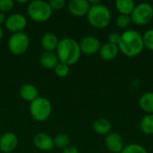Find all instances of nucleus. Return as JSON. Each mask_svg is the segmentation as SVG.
<instances>
[{
    "label": "nucleus",
    "mask_w": 153,
    "mask_h": 153,
    "mask_svg": "<svg viewBox=\"0 0 153 153\" xmlns=\"http://www.w3.org/2000/svg\"><path fill=\"white\" fill-rule=\"evenodd\" d=\"M132 22L131 16L130 15H126V14H120L117 16V18L116 19V25L118 28H126L130 25Z\"/></svg>",
    "instance_id": "393cba45"
},
{
    "label": "nucleus",
    "mask_w": 153,
    "mask_h": 153,
    "mask_svg": "<svg viewBox=\"0 0 153 153\" xmlns=\"http://www.w3.org/2000/svg\"><path fill=\"white\" fill-rule=\"evenodd\" d=\"M34 146L43 152H48L53 149V138L46 133H38L33 137Z\"/></svg>",
    "instance_id": "ddd939ff"
},
{
    "label": "nucleus",
    "mask_w": 153,
    "mask_h": 153,
    "mask_svg": "<svg viewBox=\"0 0 153 153\" xmlns=\"http://www.w3.org/2000/svg\"><path fill=\"white\" fill-rule=\"evenodd\" d=\"M62 153H79V152H78L77 148H75L74 146L69 145L68 147H66V148L64 149V151H63Z\"/></svg>",
    "instance_id": "c756f323"
},
{
    "label": "nucleus",
    "mask_w": 153,
    "mask_h": 153,
    "mask_svg": "<svg viewBox=\"0 0 153 153\" xmlns=\"http://www.w3.org/2000/svg\"><path fill=\"white\" fill-rule=\"evenodd\" d=\"M116 7L121 14L131 15L135 7V4L132 0H117Z\"/></svg>",
    "instance_id": "6ab92c4d"
},
{
    "label": "nucleus",
    "mask_w": 153,
    "mask_h": 153,
    "mask_svg": "<svg viewBox=\"0 0 153 153\" xmlns=\"http://www.w3.org/2000/svg\"><path fill=\"white\" fill-rule=\"evenodd\" d=\"M132 22L137 25H145L153 18V7L148 3H142L135 5L131 13Z\"/></svg>",
    "instance_id": "0eeeda50"
},
{
    "label": "nucleus",
    "mask_w": 153,
    "mask_h": 153,
    "mask_svg": "<svg viewBox=\"0 0 153 153\" xmlns=\"http://www.w3.org/2000/svg\"><path fill=\"white\" fill-rule=\"evenodd\" d=\"M30 114L37 122H44L49 118L52 113V104L45 97H38L30 103Z\"/></svg>",
    "instance_id": "39448f33"
},
{
    "label": "nucleus",
    "mask_w": 153,
    "mask_h": 153,
    "mask_svg": "<svg viewBox=\"0 0 153 153\" xmlns=\"http://www.w3.org/2000/svg\"><path fill=\"white\" fill-rule=\"evenodd\" d=\"M53 142H54V146H56L57 148L65 149L70 145L71 139L65 134H58L53 138Z\"/></svg>",
    "instance_id": "4be33fe9"
},
{
    "label": "nucleus",
    "mask_w": 153,
    "mask_h": 153,
    "mask_svg": "<svg viewBox=\"0 0 153 153\" xmlns=\"http://www.w3.org/2000/svg\"><path fill=\"white\" fill-rule=\"evenodd\" d=\"M107 149L113 153H121L124 147V140L122 136L117 133H109L105 139Z\"/></svg>",
    "instance_id": "f8f14e48"
},
{
    "label": "nucleus",
    "mask_w": 153,
    "mask_h": 153,
    "mask_svg": "<svg viewBox=\"0 0 153 153\" xmlns=\"http://www.w3.org/2000/svg\"><path fill=\"white\" fill-rule=\"evenodd\" d=\"M58 63L59 59L56 54L54 52L44 51L39 56V64L42 67L46 69H54Z\"/></svg>",
    "instance_id": "2eb2a0df"
},
{
    "label": "nucleus",
    "mask_w": 153,
    "mask_h": 153,
    "mask_svg": "<svg viewBox=\"0 0 153 153\" xmlns=\"http://www.w3.org/2000/svg\"><path fill=\"white\" fill-rule=\"evenodd\" d=\"M121 153H148L146 149L140 145V144H129L127 146H126L123 151L121 152Z\"/></svg>",
    "instance_id": "b1692460"
},
{
    "label": "nucleus",
    "mask_w": 153,
    "mask_h": 153,
    "mask_svg": "<svg viewBox=\"0 0 153 153\" xmlns=\"http://www.w3.org/2000/svg\"><path fill=\"white\" fill-rule=\"evenodd\" d=\"M4 30L2 29V27L0 26V42L2 41V39H4Z\"/></svg>",
    "instance_id": "2f4dec72"
},
{
    "label": "nucleus",
    "mask_w": 153,
    "mask_h": 153,
    "mask_svg": "<svg viewBox=\"0 0 153 153\" xmlns=\"http://www.w3.org/2000/svg\"><path fill=\"white\" fill-rule=\"evenodd\" d=\"M90 7L91 4L87 0H71L67 5L69 13L75 17H82L87 15Z\"/></svg>",
    "instance_id": "9d476101"
},
{
    "label": "nucleus",
    "mask_w": 153,
    "mask_h": 153,
    "mask_svg": "<svg viewBox=\"0 0 153 153\" xmlns=\"http://www.w3.org/2000/svg\"><path fill=\"white\" fill-rule=\"evenodd\" d=\"M14 6V2L13 0H0V12L5 13L13 10Z\"/></svg>",
    "instance_id": "bb28decb"
},
{
    "label": "nucleus",
    "mask_w": 153,
    "mask_h": 153,
    "mask_svg": "<svg viewBox=\"0 0 153 153\" xmlns=\"http://www.w3.org/2000/svg\"><path fill=\"white\" fill-rule=\"evenodd\" d=\"M93 130L95 133H97L100 135H108L111 130V124L108 119L105 118H100L94 121L93 123Z\"/></svg>",
    "instance_id": "a211bd4d"
},
{
    "label": "nucleus",
    "mask_w": 153,
    "mask_h": 153,
    "mask_svg": "<svg viewBox=\"0 0 153 153\" xmlns=\"http://www.w3.org/2000/svg\"><path fill=\"white\" fill-rule=\"evenodd\" d=\"M30 47V39L25 32L13 33L8 39V48L13 55L24 54Z\"/></svg>",
    "instance_id": "423d86ee"
},
{
    "label": "nucleus",
    "mask_w": 153,
    "mask_h": 153,
    "mask_svg": "<svg viewBox=\"0 0 153 153\" xmlns=\"http://www.w3.org/2000/svg\"><path fill=\"white\" fill-rule=\"evenodd\" d=\"M52 9L47 1L34 0L28 4L27 13L29 17L36 22H45L52 15Z\"/></svg>",
    "instance_id": "20e7f679"
},
{
    "label": "nucleus",
    "mask_w": 153,
    "mask_h": 153,
    "mask_svg": "<svg viewBox=\"0 0 153 153\" xmlns=\"http://www.w3.org/2000/svg\"><path fill=\"white\" fill-rule=\"evenodd\" d=\"M143 48V36L138 31L128 30L121 34L118 48L126 56L133 57L139 55Z\"/></svg>",
    "instance_id": "f03ea898"
},
{
    "label": "nucleus",
    "mask_w": 153,
    "mask_h": 153,
    "mask_svg": "<svg viewBox=\"0 0 153 153\" xmlns=\"http://www.w3.org/2000/svg\"><path fill=\"white\" fill-rule=\"evenodd\" d=\"M143 45L149 50L153 51V29L148 30L143 36Z\"/></svg>",
    "instance_id": "a878e982"
},
{
    "label": "nucleus",
    "mask_w": 153,
    "mask_h": 153,
    "mask_svg": "<svg viewBox=\"0 0 153 153\" xmlns=\"http://www.w3.org/2000/svg\"><path fill=\"white\" fill-rule=\"evenodd\" d=\"M118 51H119L118 46L108 42L100 47V49L99 52H100V56L102 59L110 61L117 57Z\"/></svg>",
    "instance_id": "f3484780"
},
{
    "label": "nucleus",
    "mask_w": 153,
    "mask_h": 153,
    "mask_svg": "<svg viewBox=\"0 0 153 153\" xmlns=\"http://www.w3.org/2000/svg\"><path fill=\"white\" fill-rule=\"evenodd\" d=\"M81 52L85 55H93L100 51V41L93 36L84 37L79 43Z\"/></svg>",
    "instance_id": "1a4fd4ad"
},
{
    "label": "nucleus",
    "mask_w": 153,
    "mask_h": 153,
    "mask_svg": "<svg viewBox=\"0 0 153 153\" xmlns=\"http://www.w3.org/2000/svg\"><path fill=\"white\" fill-rule=\"evenodd\" d=\"M87 19L92 27L103 29L110 23L111 13L106 5L102 4H93L90 7V10L87 13Z\"/></svg>",
    "instance_id": "7ed1b4c3"
},
{
    "label": "nucleus",
    "mask_w": 153,
    "mask_h": 153,
    "mask_svg": "<svg viewBox=\"0 0 153 153\" xmlns=\"http://www.w3.org/2000/svg\"><path fill=\"white\" fill-rule=\"evenodd\" d=\"M19 93H20L21 98L23 100H25L27 102H30V103L39 97V91H38L37 88L34 85L30 84V83L23 84L20 88Z\"/></svg>",
    "instance_id": "dca6fc26"
},
{
    "label": "nucleus",
    "mask_w": 153,
    "mask_h": 153,
    "mask_svg": "<svg viewBox=\"0 0 153 153\" xmlns=\"http://www.w3.org/2000/svg\"><path fill=\"white\" fill-rule=\"evenodd\" d=\"M56 51L59 62L69 66L76 64L82 55L79 42L72 38H64L60 39Z\"/></svg>",
    "instance_id": "f257e3e1"
},
{
    "label": "nucleus",
    "mask_w": 153,
    "mask_h": 153,
    "mask_svg": "<svg viewBox=\"0 0 153 153\" xmlns=\"http://www.w3.org/2000/svg\"><path fill=\"white\" fill-rule=\"evenodd\" d=\"M5 21H6V15H5V13L0 12V26L2 24H4Z\"/></svg>",
    "instance_id": "7c9ffc66"
},
{
    "label": "nucleus",
    "mask_w": 153,
    "mask_h": 153,
    "mask_svg": "<svg viewBox=\"0 0 153 153\" xmlns=\"http://www.w3.org/2000/svg\"><path fill=\"white\" fill-rule=\"evenodd\" d=\"M140 128L144 134H153V114H149L143 118L140 124Z\"/></svg>",
    "instance_id": "412c9836"
},
{
    "label": "nucleus",
    "mask_w": 153,
    "mask_h": 153,
    "mask_svg": "<svg viewBox=\"0 0 153 153\" xmlns=\"http://www.w3.org/2000/svg\"><path fill=\"white\" fill-rule=\"evenodd\" d=\"M120 37L121 35L117 33V32H112L108 35V43H111V44H114V45H117L118 46L119 44V41H120Z\"/></svg>",
    "instance_id": "c85d7f7f"
},
{
    "label": "nucleus",
    "mask_w": 153,
    "mask_h": 153,
    "mask_svg": "<svg viewBox=\"0 0 153 153\" xmlns=\"http://www.w3.org/2000/svg\"><path fill=\"white\" fill-rule=\"evenodd\" d=\"M52 11H60L64 9L66 3L65 0H50L48 2Z\"/></svg>",
    "instance_id": "cd10ccee"
},
{
    "label": "nucleus",
    "mask_w": 153,
    "mask_h": 153,
    "mask_svg": "<svg viewBox=\"0 0 153 153\" xmlns=\"http://www.w3.org/2000/svg\"><path fill=\"white\" fill-rule=\"evenodd\" d=\"M59 44L57 36L53 32H46L40 39V45L46 52H54L56 50Z\"/></svg>",
    "instance_id": "4468645a"
},
{
    "label": "nucleus",
    "mask_w": 153,
    "mask_h": 153,
    "mask_svg": "<svg viewBox=\"0 0 153 153\" xmlns=\"http://www.w3.org/2000/svg\"><path fill=\"white\" fill-rule=\"evenodd\" d=\"M26 26H27L26 17L19 13H12L9 16H7L6 21L4 22L5 29L12 33L22 32Z\"/></svg>",
    "instance_id": "6e6552de"
},
{
    "label": "nucleus",
    "mask_w": 153,
    "mask_h": 153,
    "mask_svg": "<svg viewBox=\"0 0 153 153\" xmlns=\"http://www.w3.org/2000/svg\"><path fill=\"white\" fill-rule=\"evenodd\" d=\"M139 106L143 111L153 114V92L144 93L139 100Z\"/></svg>",
    "instance_id": "aec40b11"
},
{
    "label": "nucleus",
    "mask_w": 153,
    "mask_h": 153,
    "mask_svg": "<svg viewBox=\"0 0 153 153\" xmlns=\"http://www.w3.org/2000/svg\"><path fill=\"white\" fill-rule=\"evenodd\" d=\"M18 145V138L14 133L7 132L0 137V151L4 153L13 152Z\"/></svg>",
    "instance_id": "9b49d317"
},
{
    "label": "nucleus",
    "mask_w": 153,
    "mask_h": 153,
    "mask_svg": "<svg viewBox=\"0 0 153 153\" xmlns=\"http://www.w3.org/2000/svg\"><path fill=\"white\" fill-rule=\"evenodd\" d=\"M54 72H55V74L57 77L64 78V77L68 75V74L70 72V66L64 64V63L59 62L57 64V65L54 68Z\"/></svg>",
    "instance_id": "5701e85b"
}]
</instances>
